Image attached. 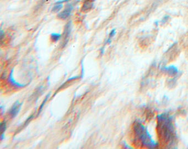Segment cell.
<instances>
[{
	"mask_svg": "<svg viewBox=\"0 0 188 149\" xmlns=\"http://www.w3.org/2000/svg\"><path fill=\"white\" fill-rule=\"evenodd\" d=\"M22 106V103H20L19 101H17L15 104L13 105L10 111V114L12 118H15V117L17 116V115L20 111Z\"/></svg>",
	"mask_w": 188,
	"mask_h": 149,
	"instance_id": "4",
	"label": "cell"
},
{
	"mask_svg": "<svg viewBox=\"0 0 188 149\" xmlns=\"http://www.w3.org/2000/svg\"><path fill=\"white\" fill-rule=\"evenodd\" d=\"M50 96V94H48L47 96H46V98H45V100H44V101L43 102V103L41 105V106H40V107L39 108V112H38V114H39L41 111H42V110H43V107L44 106V105H45V103H46V101L48 100V98H49V97Z\"/></svg>",
	"mask_w": 188,
	"mask_h": 149,
	"instance_id": "13",
	"label": "cell"
},
{
	"mask_svg": "<svg viewBox=\"0 0 188 149\" xmlns=\"http://www.w3.org/2000/svg\"><path fill=\"white\" fill-rule=\"evenodd\" d=\"M162 71L167 72L171 76H175L179 73L178 68L174 66L164 67L162 68Z\"/></svg>",
	"mask_w": 188,
	"mask_h": 149,
	"instance_id": "7",
	"label": "cell"
},
{
	"mask_svg": "<svg viewBox=\"0 0 188 149\" xmlns=\"http://www.w3.org/2000/svg\"><path fill=\"white\" fill-rule=\"evenodd\" d=\"M116 29H113V30L111 31V33L109 34V38H108V39H107V41H106V43H111V38H113L114 36L116 35Z\"/></svg>",
	"mask_w": 188,
	"mask_h": 149,
	"instance_id": "12",
	"label": "cell"
},
{
	"mask_svg": "<svg viewBox=\"0 0 188 149\" xmlns=\"http://www.w3.org/2000/svg\"><path fill=\"white\" fill-rule=\"evenodd\" d=\"M169 18V17L168 15H166L163 17L162 20H161V22H162L163 23H165L166 22H167V20H168V19Z\"/></svg>",
	"mask_w": 188,
	"mask_h": 149,
	"instance_id": "14",
	"label": "cell"
},
{
	"mask_svg": "<svg viewBox=\"0 0 188 149\" xmlns=\"http://www.w3.org/2000/svg\"><path fill=\"white\" fill-rule=\"evenodd\" d=\"M157 118L158 128L161 138L164 140L165 142L171 144L175 140L176 138V132L172 117L164 113L158 115Z\"/></svg>",
	"mask_w": 188,
	"mask_h": 149,
	"instance_id": "1",
	"label": "cell"
},
{
	"mask_svg": "<svg viewBox=\"0 0 188 149\" xmlns=\"http://www.w3.org/2000/svg\"><path fill=\"white\" fill-rule=\"evenodd\" d=\"M68 0H60L56 2L52 8V12L54 13L59 12L63 7V3L68 2Z\"/></svg>",
	"mask_w": 188,
	"mask_h": 149,
	"instance_id": "8",
	"label": "cell"
},
{
	"mask_svg": "<svg viewBox=\"0 0 188 149\" xmlns=\"http://www.w3.org/2000/svg\"><path fill=\"white\" fill-rule=\"evenodd\" d=\"M134 131L136 137L143 146L152 149L158 145L157 143L153 140L147 128L140 122H135L134 124Z\"/></svg>",
	"mask_w": 188,
	"mask_h": 149,
	"instance_id": "2",
	"label": "cell"
},
{
	"mask_svg": "<svg viewBox=\"0 0 188 149\" xmlns=\"http://www.w3.org/2000/svg\"><path fill=\"white\" fill-rule=\"evenodd\" d=\"M73 7L71 4H68L67 6L66 7L65 9L58 14V18L61 19H63V20L66 19L70 16L71 13L73 10Z\"/></svg>",
	"mask_w": 188,
	"mask_h": 149,
	"instance_id": "3",
	"label": "cell"
},
{
	"mask_svg": "<svg viewBox=\"0 0 188 149\" xmlns=\"http://www.w3.org/2000/svg\"><path fill=\"white\" fill-rule=\"evenodd\" d=\"M0 33H1V39L2 40V39L3 36V35H4L3 31L2 30V29H1V31H0Z\"/></svg>",
	"mask_w": 188,
	"mask_h": 149,
	"instance_id": "16",
	"label": "cell"
},
{
	"mask_svg": "<svg viewBox=\"0 0 188 149\" xmlns=\"http://www.w3.org/2000/svg\"><path fill=\"white\" fill-rule=\"evenodd\" d=\"M61 37V35L59 33H53L51 34V36H50L51 40H52V41L55 42V43L59 40Z\"/></svg>",
	"mask_w": 188,
	"mask_h": 149,
	"instance_id": "11",
	"label": "cell"
},
{
	"mask_svg": "<svg viewBox=\"0 0 188 149\" xmlns=\"http://www.w3.org/2000/svg\"><path fill=\"white\" fill-rule=\"evenodd\" d=\"M8 82H9L12 85L15 86V88H23V87H24V86L27 85L26 84H20L15 81V79H14V77H13V69H12V70L11 71V72L10 74V76H9V77H8Z\"/></svg>",
	"mask_w": 188,
	"mask_h": 149,
	"instance_id": "6",
	"label": "cell"
},
{
	"mask_svg": "<svg viewBox=\"0 0 188 149\" xmlns=\"http://www.w3.org/2000/svg\"><path fill=\"white\" fill-rule=\"evenodd\" d=\"M80 78V76H76V77H72V78H70L68 79V81H67V82H68V81H72V80H76V79H77Z\"/></svg>",
	"mask_w": 188,
	"mask_h": 149,
	"instance_id": "15",
	"label": "cell"
},
{
	"mask_svg": "<svg viewBox=\"0 0 188 149\" xmlns=\"http://www.w3.org/2000/svg\"><path fill=\"white\" fill-rule=\"evenodd\" d=\"M0 129H1V133L0 139H1V140L2 141L3 139V138H4V137H5V134H4V133H5L6 129V124L5 122H3V123H2L1 124Z\"/></svg>",
	"mask_w": 188,
	"mask_h": 149,
	"instance_id": "10",
	"label": "cell"
},
{
	"mask_svg": "<svg viewBox=\"0 0 188 149\" xmlns=\"http://www.w3.org/2000/svg\"><path fill=\"white\" fill-rule=\"evenodd\" d=\"M71 31V23L70 22L66 25L64 33H63L65 43L66 40H68V38L70 35Z\"/></svg>",
	"mask_w": 188,
	"mask_h": 149,
	"instance_id": "9",
	"label": "cell"
},
{
	"mask_svg": "<svg viewBox=\"0 0 188 149\" xmlns=\"http://www.w3.org/2000/svg\"><path fill=\"white\" fill-rule=\"evenodd\" d=\"M95 0H83V3L81 8V10L83 12H88L93 7L94 2Z\"/></svg>",
	"mask_w": 188,
	"mask_h": 149,
	"instance_id": "5",
	"label": "cell"
}]
</instances>
